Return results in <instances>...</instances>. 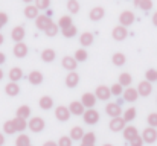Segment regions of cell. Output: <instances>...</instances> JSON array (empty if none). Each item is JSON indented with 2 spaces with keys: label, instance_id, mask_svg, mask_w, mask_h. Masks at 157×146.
Wrapping results in <instances>:
<instances>
[{
  "label": "cell",
  "instance_id": "cell-33",
  "mask_svg": "<svg viewBox=\"0 0 157 146\" xmlns=\"http://www.w3.org/2000/svg\"><path fill=\"white\" fill-rule=\"evenodd\" d=\"M31 116V108L28 105H21L17 108V117H21V119H28Z\"/></svg>",
  "mask_w": 157,
  "mask_h": 146
},
{
  "label": "cell",
  "instance_id": "cell-30",
  "mask_svg": "<svg viewBox=\"0 0 157 146\" xmlns=\"http://www.w3.org/2000/svg\"><path fill=\"white\" fill-rule=\"evenodd\" d=\"M3 133L8 134V136H12V134L17 133L15 125H14V119H12V120H6V122L3 123Z\"/></svg>",
  "mask_w": 157,
  "mask_h": 146
},
{
  "label": "cell",
  "instance_id": "cell-25",
  "mask_svg": "<svg viewBox=\"0 0 157 146\" xmlns=\"http://www.w3.org/2000/svg\"><path fill=\"white\" fill-rule=\"evenodd\" d=\"M136 136H139V133H137V128L136 126H133V125H128V126H125V129H124V139L125 140H131V139H134Z\"/></svg>",
  "mask_w": 157,
  "mask_h": 146
},
{
  "label": "cell",
  "instance_id": "cell-36",
  "mask_svg": "<svg viewBox=\"0 0 157 146\" xmlns=\"http://www.w3.org/2000/svg\"><path fill=\"white\" fill-rule=\"evenodd\" d=\"M136 114H137V111H136V108H128V110H125V113H124V120L125 122H133L134 119H136Z\"/></svg>",
  "mask_w": 157,
  "mask_h": 146
},
{
  "label": "cell",
  "instance_id": "cell-7",
  "mask_svg": "<svg viewBox=\"0 0 157 146\" xmlns=\"http://www.w3.org/2000/svg\"><path fill=\"white\" fill-rule=\"evenodd\" d=\"M142 139H144V142H145V143H148V145L154 143V142L157 140V131H156V128H153V126H148V128H145V129L142 131Z\"/></svg>",
  "mask_w": 157,
  "mask_h": 146
},
{
  "label": "cell",
  "instance_id": "cell-26",
  "mask_svg": "<svg viewBox=\"0 0 157 146\" xmlns=\"http://www.w3.org/2000/svg\"><path fill=\"white\" fill-rule=\"evenodd\" d=\"M38 105H40L41 110L48 111V110H51V108L53 107V99L51 96H41L40 97V100H38Z\"/></svg>",
  "mask_w": 157,
  "mask_h": 146
},
{
  "label": "cell",
  "instance_id": "cell-31",
  "mask_svg": "<svg viewBox=\"0 0 157 146\" xmlns=\"http://www.w3.org/2000/svg\"><path fill=\"white\" fill-rule=\"evenodd\" d=\"M131 82H133V78H131L130 73H121L119 75V84L122 87H130Z\"/></svg>",
  "mask_w": 157,
  "mask_h": 146
},
{
  "label": "cell",
  "instance_id": "cell-5",
  "mask_svg": "<svg viewBox=\"0 0 157 146\" xmlns=\"http://www.w3.org/2000/svg\"><path fill=\"white\" fill-rule=\"evenodd\" d=\"M111 37H113V40H116V41H124V40L128 37V31H127L125 26L119 24V26L113 28V31H111Z\"/></svg>",
  "mask_w": 157,
  "mask_h": 146
},
{
  "label": "cell",
  "instance_id": "cell-6",
  "mask_svg": "<svg viewBox=\"0 0 157 146\" xmlns=\"http://www.w3.org/2000/svg\"><path fill=\"white\" fill-rule=\"evenodd\" d=\"M125 120H124V117H111V120H110V123H108V126H110V129L113 131V133H119V131H124L125 129Z\"/></svg>",
  "mask_w": 157,
  "mask_h": 146
},
{
  "label": "cell",
  "instance_id": "cell-15",
  "mask_svg": "<svg viewBox=\"0 0 157 146\" xmlns=\"http://www.w3.org/2000/svg\"><path fill=\"white\" fill-rule=\"evenodd\" d=\"M25 35H26V31H25L23 26H15V28L12 29V32H11V37H12V40H14L15 43L23 41V40H25Z\"/></svg>",
  "mask_w": 157,
  "mask_h": 146
},
{
  "label": "cell",
  "instance_id": "cell-56",
  "mask_svg": "<svg viewBox=\"0 0 157 146\" xmlns=\"http://www.w3.org/2000/svg\"><path fill=\"white\" fill-rule=\"evenodd\" d=\"M81 146H95V145H89V143H82L81 142Z\"/></svg>",
  "mask_w": 157,
  "mask_h": 146
},
{
  "label": "cell",
  "instance_id": "cell-19",
  "mask_svg": "<svg viewBox=\"0 0 157 146\" xmlns=\"http://www.w3.org/2000/svg\"><path fill=\"white\" fill-rule=\"evenodd\" d=\"M137 97H139L137 88H131V87H128V88L124 90V100H125V102H136Z\"/></svg>",
  "mask_w": 157,
  "mask_h": 146
},
{
  "label": "cell",
  "instance_id": "cell-42",
  "mask_svg": "<svg viewBox=\"0 0 157 146\" xmlns=\"http://www.w3.org/2000/svg\"><path fill=\"white\" fill-rule=\"evenodd\" d=\"M110 90H111V95H113V96H121V95L124 93V87H122L119 82H117V84H113Z\"/></svg>",
  "mask_w": 157,
  "mask_h": 146
},
{
  "label": "cell",
  "instance_id": "cell-12",
  "mask_svg": "<svg viewBox=\"0 0 157 146\" xmlns=\"http://www.w3.org/2000/svg\"><path fill=\"white\" fill-rule=\"evenodd\" d=\"M69 110H70V113H72L73 116H82L84 111H86V107L82 105L81 100H73V102L69 105Z\"/></svg>",
  "mask_w": 157,
  "mask_h": 146
},
{
  "label": "cell",
  "instance_id": "cell-47",
  "mask_svg": "<svg viewBox=\"0 0 157 146\" xmlns=\"http://www.w3.org/2000/svg\"><path fill=\"white\" fill-rule=\"evenodd\" d=\"M51 5V0H35V6L38 9H48Z\"/></svg>",
  "mask_w": 157,
  "mask_h": 146
},
{
  "label": "cell",
  "instance_id": "cell-18",
  "mask_svg": "<svg viewBox=\"0 0 157 146\" xmlns=\"http://www.w3.org/2000/svg\"><path fill=\"white\" fill-rule=\"evenodd\" d=\"M28 81H29V84H32V85H40V84L43 82V73L38 72V70H32V72L29 73V76H28Z\"/></svg>",
  "mask_w": 157,
  "mask_h": 146
},
{
  "label": "cell",
  "instance_id": "cell-60",
  "mask_svg": "<svg viewBox=\"0 0 157 146\" xmlns=\"http://www.w3.org/2000/svg\"><path fill=\"white\" fill-rule=\"evenodd\" d=\"M29 146H32V145H29Z\"/></svg>",
  "mask_w": 157,
  "mask_h": 146
},
{
  "label": "cell",
  "instance_id": "cell-17",
  "mask_svg": "<svg viewBox=\"0 0 157 146\" xmlns=\"http://www.w3.org/2000/svg\"><path fill=\"white\" fill-rule=\"evenodd\" d=\"M95 95H96V97H98L99 100H108V99L111 97V90H110L108 87H105V85H99V87L96 88Z\"/></svg>",
  "mask_w": 157,
  "mask_h": 146
},
{
  "label": "cell",
  "instance_id": "cell-53",
  "mask_svg": "<svg viewBox=\"0 0 157 146\" xmlns=\"http://www.w3.org/2000/svg\"><path fill=\"white\" fill-rule=\"evenodd\" d=\"M3 145H5V136L0 133V146H3Z\"/></svg>",
  "mask_w": 157,
  "mask_h": 146
},
{
  "label": "cell",
  "instance_id": "cell-27",
  "mask_svg": "<svg viewBox=\"0 0 157 146\" xmlns=\"http://www.w3.org/2000/svg\"><path fill=\"white\" fill-rule=\"evenodd\" d=\"M55 58H56V53H55L53 49H44V50L41 52V59H43L44 62H52Z\"/></svg>",
  "mask_w": 157,
  "mask_h": 146
},
{
  "label": "cell",
  "instance_id": "cell-4",
  "mask_svg": "<svg viewBox=\"0 0 157 146\" xmlns=\"http://www.w3.org/2000/svg\"><path fill=\"white\" fill-rule=\"evenodd\" d=\"M72 113L69 110V107H64V105H59L55 108V117L59 120V122H67L70 119Z\"/></svg>",
  "mask_w": 157,
  "mask_h": 146
},
{
  "label": "cell",
  "instance_id": "cell-32",
  "mask_svg": "<svg viewBox=\"0 0 157 146\" xmlns=\"http://www.w3.org/2000/svg\"><path fill=\"white\" fill-rule=\"evenodd\" d=\"M14 125H15V129H17V133H23V131L26 129V126H28V122H26V119L15 117V119H14Z\"/></svg>",
  "mask_w": 157,
  "mask_h": 146
},
{
  "label": "cell",
  "instance_id": "cell-52",
  "mask_svg": "<svg viewBox=\"0 0 157 146\" xmlns=\"http://www.w3.org/2000/svg\"><path fill=\"white\" fill-rule=\"evenodd\" d=\"M5 61H6V56H5V53H2V52H0V64H3Z\"/></svg>",
  "mask_w": 157,
  "mask_h": 146
},
{
  "label": "cell",
  "instance_id": "cell-9",
  "mask_svg": "<svg viewBox=\"0 0 157 146\" xmlns=\"http://www.w3.org/2000/svg\"><path fill=\"white\" fill-rule=\"evenodd\" d=\"M105 113L110 116V117H119L122 114V108L117 102H111V103H107L105 105Z\"/></svg>",
  "mask_w": 157,
  "mask_h": 146
},
{
  "label": "cell",
  "instance_id": "cell-11",
  "mask_svg": "<svg viewBox=\"0 0 157 146\" xmlns=\"http://www.w3.org/2000/svg\"><path fill=\"white\" fill-rule=\"evenodd\" d=\"M78 61L75 59V56H64L63 59H61V66H63V69H66V70H69V72H73V70H76V64Z\"/></svg>",
  "mask_w": 157,
  "mask_h": 146
},
{
  "label": "cell",
  "instance_id": "cell-50",
  "mask_svg": "<svg viewBox=\"0 0 157 146\" xmlns=\"http://www.w3.org/2000/svg\"><path fill=\"white\" fill-rule=\"evenodd\" d=\"M153 24H154V26L157 28V11L154 12V14H153Z\"/></svg>",
  "mask_w": 157,
  "mask_h": 146
},
{
  "label": "cell",
  "instance_id": "cell-46",
  "mask_svg": "<svg viewBox=\"0 0 157 146\" xmlns=\"http://www.w3.org/2000/svg\"><path fill=\"white\" fill-rule=\"evenodd\" d=\"M147 122H148V125H150V126L157 128V113H150V114H148V117H147Z\"/></svg>",
  "mask_w": 157,
  "mask_h": 146
},
{
  "label": "cell",
  "instance_id": "cell-35",
  "mask_svg": "<svg viewBox=\"0 0 157 146\" xmlns=\"http://www.w3.org/2000/svg\"><path fill=\"white\" fill-rule=\"evenodd\" d=\"M73 23H72V17L70 15H63L59 20H58V26H59V29H64V28H69V26H72Z\"/></svg>",
  "mask_w": 157,
  "mask_h": 146
},
{
  "label": "cell",
  "instance_id": "cell-45",
  "mask_svg": "<svg viewBox=\"0 0 157 146\" xmlns=\"http://www.w3.org/2000/svg\"><path fill=\"white\" fill-rule=\"evenodd\" d=\"M139 8H140L142 11L148 12V11L153 8V0H140V5H139Z\"/></svg>",
  "mask_w": 157,
  "mask_h": 146
},
{
  "label": "cell",
  "instance_id": "cell-21",
  "mask_svg": "<svg viewBox=\"0 0 157 146\" xmlns=\"http://www.w3.org/2000/svg\"><path fill=\"white\" fill-rule=\"evenodd\" d=\"M93 40H95V37H93L92 32H82L81 37H79V43H81L82 47L92 46V44H93Z\"/></svg>",
  "mask_w": 157,
  "mask_h": 146
},
{
  "label": "cell",
  "instance_id": "cell-37",
  "mask_svg": "<svg viewBox=\"0 0 157 146\" xmlns=\"http://www.w3.org/2000/svg\"><path fill=\"white\" fill-rule=\"evenodd\" d=\"M61 31H63V35H64L66 38H73V37L76 35V32H78V31H76V26H73V24L69 26V28H64V29H61Z\"/></svg>",
  "mask_w": 157,
  "mask_h": 146
},
{
  "label": "cell",
  "instance_id": "cell-29",
  "mask_svg": "<svg viewBox=\"0 0 157 146\" xmlns=\"http://www.w3.org/2000/svg\"><path fill=\"white\" fill-rule=\"evenodd\" d=\"M111 61H113V64L114 66H124L125 64V61H127V58H125V55L122 53V52H116V53H113V56H111Z\"/></svg>",
  "mask_w": 157,
  "mask_h": 146
},
{
  "label": "cell",
  "instance_id": "cell-22",
  "mask_svg": "<svg viewBox=\"0 0 157 146\" xmlns=\"http://www.w3.org/2000/svg\"><path fill=\"white\" fill-rule=\"evenodd\" d=\"M5 93L8 95V96H17L18 93H20V87H18V84L17 82H9V84H6V87H5Z\"/></svg>",
  "mask_w": 157,
  "mask_h": 146
},
{
  "label": "cell",
  "instance_id": "cell-38",
  "mask_svg": "<svg viewBox=\"0 0 157 146\" xmlns=\"http://www.w3.org/2000/svg\"><path fill=\"white\" fill-rule=\"evenodd\" d=\"M87 50L86 49H78L76 52H75V59L78 61V62H84V61H87Z\"/></svg>",
  "mask_w": 157,
  "mask_h": 146
},
{
  "label": "cell",
  "instance_id": "cell-10",
  "mask_svg": "<svg viewBox=\"0 0 157 146\" xmlns=\"http://www.w3.org/2000/svg\"><path fill=\"white\" fill-rule=\"evenodd\" d=\"M104 15H105V9L102 6H95V8H92L90 12H89V17H90L92 21H99V20L104 18Z\"/></svg>",
  "mask_w": 157,
  "mask_h": 146
},
{
  "label": "cell",
  "instance_id": "cell-51",
  "mask_svg": "<svg viewBox=\"0 0 157 146\" xmlns=\"http://www.w3.org/2000/svg\"><path fill=\"white\" fill-rule=\"evenodd\" d=\"M43 146H58V143H55V142H52V140H49V142H46Z\"/></svg>",
  "mask_w": 157,
  "mask_h": 146
},
{
  "label": "cell",
  "instance_id": "cell-2",
  "mask_svg": "<svg viewBox=\"0 0 157 146\" xmlns=\"http://www.w3.org/2000/svg\"><path fill=\"white\" fill-rule=\"evenodd\" d=\"M46 123L41 117H32L29 122H28V128L32 131V133H41L44 129Z\"/></svg>",
  "mask_w": 157,
  "mask_h": 146
},
{
  "label": "cell",
  "instance_id": "cell-44",
  "mask_svg": "<svg viewBox=\"0 0 157 146\" xmlns=\"http://www.w3.org/2000/svg\"><path fill=\"white\" fill-rule=\"evenodd\" d=\"M58 146H72V137L70 136H63L58 139Z\"/></svg>",
  "mask_w": 157,
  "mask_h": 146
},
{
  "label": "cell",
  "instance_id": "cell-57",
  "mask_svg": "<svg viewBox=\"0 0 157 146\" xmlns=\"http://www.w3.org/2000/svg\"><path fill=\"white\" fill-rule=\"evenodd\" d=\"M25 3H32V2H35V0H23Z\"/></svg>",
  "mask_w": 157,
  "mask_h": 146
},
{
  "label": "cell",
  "instance_id": "cell-40",
  "mask_svg": "<svg viewBox=\"0 0 157 146\" xmlns=\"http://www.w3.org/2000/svg\"><path fill=\"white\" fill-rule=\"evenodd\" d=\"M58 31H59V26L55 24V23H51V24L48 26V29L44 31V34H46L48 37H55V35L58 34Z\"/></svg>",
  "mask_w": 157,
  "mask_h": 146
},
{
  "label": "cell",
  "instance_id": "cell-49",
  "mask_svg": "<svg viewBox=\"0 0 157 146\" xmlns=\"http://www.w3.org/2000/svg\"><path fill=\"white\" fill-rule=\"evenodd\" d=\"M8 23V14L6 12H0V29Z\"/></svg>",
  "mask_w": 157,
  "mask_h": 146
},
{
  "label": "cell",
  "instance_id": "cell-13",
  "mask_svg": "<svg viewBox=\"0 0 157 146\" xmlns=\"http://www.w3.org/2000/svg\"><path fill=\"white\" fill-rule=\"evenodd\" d=\"M96 100H98V97H96L95 93H84L82 97H81V102H82V105L86 108H93Z\"/></svg>",
  "mask_w": 157,
  "mask_h": 146
},
{
  "label": "cell",
  "instance_id": "cell-24",
  "mask_svg": "<svg viewBox=\"0 0 157 146\" xmlns=\"http://www.w3.org/2000/svg\"><path fill=\"white\" fill-rule=\"evenodd\" d=\"M8 78H9L12 82H17V81H20V79L23 78V70H21L20 67H14V69L9 70Z\"/></svg>",
  "mask_w": 157,
  "mask_h": 146
},
{
  "label": "cell",
  "instance_id": "cell-8",
  "mask_svg": "<svg viewBox=\"0 0 157 146\" xmlns=\"http://www.w3.org/2000/svg\"><path fill=\"white\" fill-rule=\"evenodd\" d=\"M137 93H139V96L142 97H148L151 93H153V84L150 82V81H142V82H139V85H137Z\"/></svg>",
  "mask_w": 157,
  "mask_h": 146
},
{
  "label": "cell",
  "instance_id": "cell-3",
  "mask_svg": "<svg viewBox=\"0 0 157 146\" xmlns=\"http://www.w3.org/2000/svg\"><path fill=\"white\" fill-rule=\"evenodd\" d=\"M134 20H136V17H134V12L133 11H124L119 15V24H122L125 28L131 26L134 23Z\"/></svg>",
  "mask_w": 157,
  "mask_h": 146
},
{
  "label": "cell",
  "instance_id": "cell-14",
  "mask_svg": "<svg viewBox=\"0 0 157 146\" xmlns=\"http://www.w3.org/2000/svg\"><path fill=\"white\" fill-rule=\"evenodd\" d=\"M51 23H52V20H51L49 15H38V17L35 18V26H37L40 31H46Z\"/></svg>",
  "mask_w": 157,
  "mask_h": 146
},
{
  "label": "cell",
  "instance_id": "cell-58",
  "mask_svg": "<svg viewBox=\"0 0 157 146\" xmlns=\"http://www.w3.org/2000/svg\"><path fill=\"white\" fill-rule=\"evenodd\" d=\"M2 78H3V70L0 69V81H2Z\"/></svg>",
  "mask_w": 157,
  "mask_h": 146
},
{
  "label": "cell",
  "instance_id": "cell-28",
  "mask_svg": "<svg viewBox=\"0 0 157 146\" xmlns=\"http://www.w3.org/2000/svg\"><path fill=\"white\" fill-rule=\"evenodd\" d=\"M84 129L81 128V126H73L72 129H70V137H72V140H82V137H84Z\"/></svg>",
  "mask_w": 157,
  "mask_h": 146
},
{
  "label": "cell",
  "instance_id": "cell-20",
  "mask_svg": "<svg viewBox=\"0 0 157 146\" xmlns=\"http://www.w3.org/2000/svg\"><path fill=\"white\" fill-rule=\"evenodd\" d=\"M28 55V46L23 43V41H20V43H17L15 46H14V56H17V58H25Z\"/></svg>",
  "mask_w": 157,
  "mask_h": 146
},
{
  "label": "cell",
  "instance_id": "cell-1",
  "mask_svg": "<svg viewBox=\"0 0 157 146\" xmlns=\"http://www.w3.org/2000/svg\"><path fill=\"white\" fill-rule=\"evenodd\" d=\"M82 119L87 125H96L99 122V113L95 108H87L82 114Z\"/></svg>",
  "mask_w": 157,
  "mask_h": 146
},
{
  "label": "cell",
  "instance_id": "cell-23",
  "mask_svg": "<svg viewBox=\"0 0 157 146\" xmlns=\"http://www.w3.org/2000/svg\"><path fill=\"white\" fill-rule=\"evenodd\" d=\"M38 8L35 6V5H28L26 8H25V15H26V18H31V20H35L37 17H38Z\"/></svg>",
  "mask_w": 157,
  "mask_h": 146
},
{
  "label": "cell",
  "instance_id": "cell-55",
  "mask_svg": "<svg viewBox=\"0 0 157 146\" xmlns=\"http://www.w3.org/2000/svg\"><path fill=\"white\" fill-rule=\"evenodd\" d=\"M3 41H5V38H3V35H2V34H0V46H2V44H3Z\"/></svg>",
  "mask_w": 157,
  "mask_h": 146
},
{
  "label": "cell",
  "instance_id": "cell-41",
  "mask_svg": "<svg viewBox=\"0 0 157 146\" xmlns=\"http://www.w3.org/2000/svg\"><path fill=\"white\" fill-rule=\"evenodd\" d=\"M145 78H147V81H150L151 84L156 82L157 81V70L156 69H148V70L145 72Z\"/></svg>",
  "mask_w": 157,
  "mask_h": 146
},
{
  "label": "cell",
  "instance_id": "cell-48",
  "mask_svg": "<svg viewBox=\"0 0 157 146\" xmlns=\"http://www.w3.org/2000/svg\"><path fill=\"white\" fill-rule=\"evenodd\" d=\"M144 139H142V136H136L134 139H131L130 140V146H144Z\"/></svg>",
  "mask_w": 157,
  "mask_h": 146
},
{
  "label": "cell",
  "instance_id": "cell-16",
  "mask_svg": "<svg viewBox=\"0 0 157 146\" xmlns=\"http://www.w3.org/2000/svg\"><path fill=\"white\" fill-rule=\"evenodd\" d=\"M78 84H79V75L75 70L73 72H69V75L66 76V85L69 88H75Z\"/></svg>",
  "mask_w": 157,
  "mask_h": 146
},
{
  "label": "cell",
  "instance_id": "cell-34",
  "mask_svg": "<svg viewBox=\"0 0 157 146\" xmlns=\"http://www.w3.org/2000/svg\"><path fill=\"white\" fill-rule=\"evenodd\" d=\"M29 145H31V139H29L26 134L20 133V136H18L17 140H15V146H29Z\"/></svg>",
  "mask_w": 157,
  "mask_h": 146
},
{
  "label": "cell",
  "instance_id": "cell-43",
  "mask_svg": "<svg viewBox=\"0 0 157 146\" xmlns=\"http://www.w3.org/2000/svg\"><path fill=\"white\" fill-rule=\"evenodd\" d=\"M95 140H96V137H95V133H87V134H84V137H82V143H89V145H95Z\"/></svg>",
  "mask_w": 157,
  "mask_h": 146
},
{
  "label": "cell",
  "instance_id": "cell-59",
  "mask_svg": "<svg viewBox=\"0 0 157 146\" xmlns=\"http://www.w3.org/2000/svg\"><path fill=\"white\" fill-rule=\"evenodd\" d=\"M102 146H113V145H110V143H105V145H102Z\"/></svg>",
  "mask_w": 157,
  "mask_h": 146
},
{
  "label": "cell",
  "instance_id": "cell-39",
  "mask_svg": "<svg viewBox=\"0 0 157 146\" xmlns=\"http://www.w3.org/2000/svg\"><path fill=\"white\" fill-rule=\"evenodd\" d=\"M67 9L70 14H78L79 12V3L76 0H67Z\"/></svg>",
  "mask_w": 157,
  "mask_h": 146
},
{
  "label": "cell",
  "instance_id": "cell-54",
  "mask_svg": "<svg viewBox=\"0 0 157 146\" xmlns=\"http://www.w3.org/2000/svg\"><path fill=\"white\" fill-rule=\"evenodd\" d=\"M133 3H134V6H137V8H139V5H140V0H133Z\"/></svg>",
  "mask_w": 157,
  "mask_h": 146
}]
</instances>
